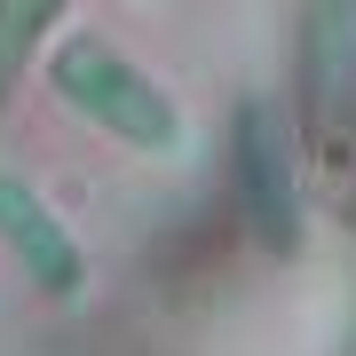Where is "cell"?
<instances>
[{
	"label": "cell",
	"mask_w": 356,
	"mask_h": 356,
	"mask_svg": "<svg viewBox=\"0 0 356 356\" xmlns=\"http://www.w3.org/2000/svg\"><path fill=\"white\" fill-rule=\"evenodd\" d=\"M64 88H72L79 103H95L111 127H127V135H143V143H175V111L151 95V79H127L103 48H72V56H64Z\"/></svg>",
	"instance_id": "obj_1"
},
{
	"label": "cell",
	"mask_w": 356,
	"mask_h": 356,
	"mask_svg": "<svg viewBox=\"0 0 356 356\" xmlns=\"http://www.w3.org/2000/svg\"><path fill=\"white\" fill-rule=\"evenodd\" d=\"M0 222H8L16 238H24L32 254H40V277H48V285H64V277H72V245L56 238V229L40 222V214H32V198H16V191H0Z\"/></svg>",
	"instance_id": "obj_2"
},
{
	"label": "cell",
	"mask_w": 356,
	"mask_h": 356,
	"mask_svg": "<svg viewBox=\"0 0 356 356\" xmlns=\"http://www.w3.org/2000/svg\"><path fill=\"white\" fill-rule=\"evenodd\" d=\"M48 8L56 0H0V88H8V72L24 64V48H32V32H40Z\"/></svg>",
	"instance_id": "obj_3"
}]
</instances>
